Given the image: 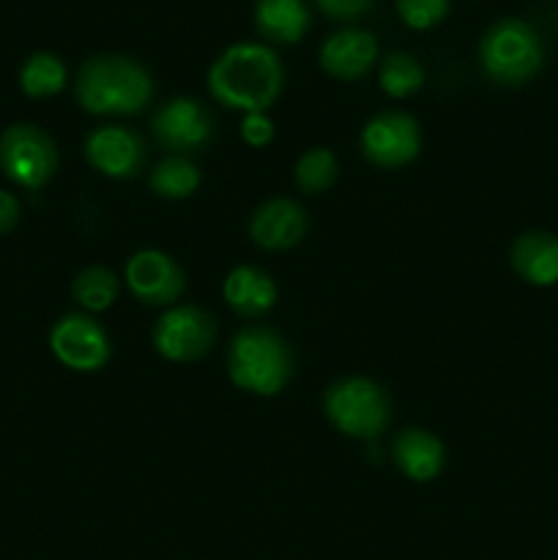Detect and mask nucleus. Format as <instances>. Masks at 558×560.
<instances>
[{
  "instance_id": "obj_22",
  "label": "nucleus",
  "mask_w": 558,
  "mask_h": 560,
  "mask_svg": "<svg viewBox=\"0 0 558 560\" xmlns=\"http://www.w3.org/2000/svg\"><path fill=\"white\" fill-rule=\"evenodd\" d=\"M425 85V69L408 52H388L381 63V88L392 98L414 96Z\"/></svg>"
},
{
  "instance_id": "obj_23",
  "label": "nucleus",
  "mask_w": 558,
  "mask_h": 560,
  "mask_svg": "<svg viewBox=\"0 0 558 560\" xmlns=\"http://www.w3.org/2000/svg\"><path fill=\"white\" fill-rule=\"evenodd\" d=\"M339 162L328 148H312L295 162V186L304 195H321L337 180Z\"/></svg>"
},
{
  "instance_id": "obj_17",
  "label": "nucleus",
  "mask_w": 558,
  "mask_h": 560,
  "mask_svg": "<svg viewBox=\"0 0 558 560\" xmlns=\"http://www.w3.org/2000/svg\"><path fill=\"white\" fill-rule=\"evenodd\" d=\"M222 293L230 310H235L244 317H260L268 310H274L279 290L263 268L239 266L224 277Z\"/></svg>"
},
{
  "instance_id": "obj_6",
  "label": "nucleus",
  "mask_w": 558,
  "mask_h": 560,
  "mask_svg": "<svg viewBox=\"0 0 558 560\" xmlns=\"http://www.w3.org/2000/svg\"><path fill=\"white\" fill-rule=\"evenodd\" d=\"M58 148L53 137L31 124H14L0 135V167L22 189H42L58 173Z\"/></svg>"
},
{
  "instance_id": "obj_5",
  "label": "nucleus",
  "mask_w": 558,
  "mask_h": 560,
  "mask_svg": "<svg viewBox=\"0 0 558 560\" xmlns=\"http://www.w3.org/2000/svg\"><path fill=\"white\" fill-rule=\"evenodd\" d=\"M323 410L342 435L356 441H375L392 421V402L370 377H342L328 386Z\"/></svg>"
},
{
  "instance_id": "obj_19",
  "label": "nucleus",
  "mask_w": 558,
  "mask_h": 560,
  "mask_svg": "<svg viewBox=\"0 0 558 560\" xmlns=\"http://www.w3.org/2000/svg\"><path fill=\"white\" fill-rule=\"evenodd\" d=\"M148 184H151L153 195L164 197V200H186L200 186V170L186 156H167L151 170Z\"/></svg>"
},
{
  "instance_id": "obj_20",
  "label": "nucleus",
  "mask_w": 558,
  "mask_h": 560,
  "mask_svg": "<svg viewBox=\"0 0 558 560\" xmlns=\"http://www.w3.org/2000/svg\"><path fill=\"white\" fill-rule=\"evenodd\" d=\"M20 88L31 98H49L66 88V66L53 52H33L20 69Z\"/></svg>"
},
{
  "instance_id": "obj_7",
  "label": "nucleus",
  "mask_w": 558,
  "mask_h": 560,
  "mask_svg": "<svg viewBox=\"0 0 558 560\" xmlns=\"http://www.w3.org/2000/svg\"><path fill=\"white\" fill-rule=\"evenodd\" d=\"M151 339L162 359L186 364V361L202 359L213 348L217 320L211 312L197 304L170 306L153 326Z\"/></svg>"
},
{
  "instance_id": "obj_15",
  "label": "nucleus",
  "mask_w": 558,
  "mask_h": 560,
  "mask_svg": "<svg viewBox=\"0 0 558 560\" xmlns=\"http://www.w3.org/2000/svg\"><path fill=\"white\" fill-rule=\"evenodd\" d=\"M392 457L399 474L410 481H432L443 470L446 448L432 432L403 430L392 443Z\"/></svg>"
},
{
  "instance_id": "obj_24",
  "label": "nucleus",
  "mask_w": 558,
  "mask_h": 560,
  "mask_svg": "<svg viewBox=\"0 0 558 560\" xmlns=\"http://www.w3.org/2000/svg\"><path fill=\"white\" fill-rule=\"evenodd\" d=\"M397 14L410 31H430L449 14V0H397Z\"/></svg>"
},
{
  "instance_id": "obj_4",
  "label": "nucleus",
  "mask_w": 558,
  "mask_h": 560,
  "mask_svg": "<svg viewBox=\"0 0 558 560\" xmlns=\"http://www.w3.org/2000/svg\"><path fill=\"white\" fill-rule=\"evenodd\" d=\"M479 60L485 74L496 85L520 88L539 74L545 52H542L539 36L528 22L498 20L481 36Z\"/></svg>"
},
{
  "instance_id": "obj_11",
  "label": "nucleus",
  "mask_w": 558,
  "mask_h": 560,
  "mask_svg": "<svg viewBox=\"0 0 558 560\" xmlns=\"http://www.w3.org/2000/svg\"><path fill=\"white\" fill-rule=\"evenodd\" d=\"M126 288L148 306H170L181 299L186 277L178 262L159 249H142L126 262Z\"/></svg>"
},
{
  "instance_id": "obj_16",
  "label": "nucleus",
  "mask_w": 558,
  "mask_h": 560,
  "mask_svg": "<svg viewBox=\"0 0 558 560\" xmlns=\"http://www.w3.org/2000/svg\"><path fill=\"white\" fill-rule=\"evenodd\" d=\"M512 268L518 277H523L536 288H550L558 282V235L534 230V233L520 235L512 244Z\"/></svg>"
},
{
  "instance_id": "obj_26",
  "label": "nucleus",
  "mask_w": 558,
  "mask_h": 560,
  "mask_svg": "<svg viewBox=\"0 0 558 560\" xmlns=\"http://www.w3.org/2000/svg\"><path fill=\"white\" fill-rule=\"evenodd\" d=\"M315 3L332 20H359L375 5V0H315Z\"/></svg>"
},
{
  "instance_id": "obj_2",
  "label": "nucleus",
  "mask_w": 558,
  "mask_h": 560,
  "mask_svg": "<svg viewBox=\"0 0 558 560\" xmlns=\"http://www.w3.org/2000/svg\"><path fill=\"white\" fill-rule=\"evenodd\" d=\"M77 102L91 115H137L153 96V77L126 55H96L80 66Z\"/></svg>"
},
{
  "instance_id": "obj_21",
  "label": "nucleus",
  "mask_w": 558,
  "mask_h": 560,
  "mask_svg": "<svg viewBox=\"0 0 558 560\" xmlns=\"http://www.w3.org/2000/svg\"><path fill=\"white\" fill-rule=\"evenodd\" d=\"M120 282L109 268L91 266L80 271L71 284V295L85 312H104L118 301Z\"/></svg>"
},
{
  "instance_id": "obj_14",
  "label": "nucleus",
  "mask_w": 558,
  "mask_h": 560,
  "mask_svg": "<svg viewBox=\"0 0 558 560\" xmlns=\"http://www.w3.org/2000/svg\"><path fill=\"white\" fill-rule=\"evenodd\" d=\"M317 60L334 80H361L377 60V38L361 27H345L321 44Z\"/></svg>"
},
{
  "instance_id": "obj_18",
  "label": "nucleus",
  "mask_w": 558,
  "mask_h": 560,
  "mask_svg": "<svg viewBox=\"0 0 558 560\" xmlns=\"http://www.w3.org/2000/svg\"><path fill=\"white\" fill-rule=\"evenodd\" d=\"M310 9L304 0H257L255 27L274 44H295L310 31Z\"/></svg>"
},
{
  "instance_id": "obj_27",
  "label": "nucleus",
  "mask_w": 558,
  "mask_h": 560,
  "mask_svg": "<svg viewBox=\"0 0 558 560\" xmlns=\"http://www.w3.org/2000/svg\"><path fill=\"white\" fill-rule=\"evenodd\" d=\"M20 213H22L20 200H16L11 191L0 189V235L11 233V230L20 224Z\"/></svg>"
},
{
  "instance_id": "obj_13",
  "label": "nucleus",
  "mask_w": 558,
  "mask_h": 560,
  "mask_svg": "<svg viewBox=\"0 0 558 560\" xmlns=\"http://www.w3.org/2000/svg\"><path fill=\"white\" fill-rule=\"evenodd\" d=\"M306 228H310L306 211L301 208V202L288 200V197L263 202L249 219L252 241L266 252L293 249L304 241Z\"/></svg>"
},
{
  "instance_id": "obj_9",
  "label": "nucleus",
  "mask_w": 558,
  "mask_h": 560,
  "mask_svg": "<svg viewBox=\"0 0 558 560\" xmlns=\"http://www.w3.org/2000/svg\"><path fill=\"white\" fill-rule=\"evenodd\" d=\"M49 350L69 370L96 372L109 359V337L85 312H71L49 331Z\"/></svg>"
},
{
  "instance_id": "obj_12",
  "label": "nucleus",
  "mask_w": 558,
  "mask_h": 560,
  "mask_svg": "<svg viewBox=\"0 0 558 560\" xmlns=\"http://www.w3.org/2000/svg\"><path fill=\"white\" fill-rule=\"evenodd\" d=\"M85 156L93 170L107 178H135L142 173L148 159L146 140L124 126H102L85 140Z\"/></svg>"
},
{
  "instance_id": "obj_3",
  "label": "nucleus",
  "mask_w": 558,
  "mask_h": 560,
  "mask_svg": "<svg viewBox=\"0 0 558 560\" xmlns=\"http://www.w3.org/2000/svg\"><path fill=\"white\" fill-rule=\"evenodd\" d=\"M228 375L241 392L274 397L293 375V353L271 328H244L230 342Z\"/></svg>"
},
{
  "instance_id": "obj_8",
  "label": "nucleus",
  "mask_w": 558,
  "mask_h": 560,
  "mask_svg": "<svg viewBox=\"0 0 558 560\" xmlns=\"http://www.w3.org/2000/svg\"><path fill=\"white\" fill-rule=\"evenodd\" d=\"M421 151L419 120L399 109L375 115L361 129V153L377 167H403Z\"/></svg>"
},
{
  "instance_id": "obj_25",
  "label": "nucleus",
  "mask_w": 558,
  "mask_h": 560,
  "mask_svg": "<svg viewBox=\"0 0 558 560\" xmlns=\"http://www.w3.org/2000/svg\"><path fill=\"white\" fill-rule=\"evenodd\" d=\"M241 137L246 145L266 148L274 140V120L266 113H246L241 120Z\"/></svg>"
},
{
  "instance_id": "obj_1",
  "label": "nucleus",
  "mask_w": 558,
  "mask_h": 560,
  "mask_svg": "<svg viewBox=\"0 0 558 560\" xmlns=\"http://www.w3.org/2000/svg\"><path fill=\"white\" fill-rule=\"evenodd\" d=\"M284 69L271 47L241 42L224 49L208 69V91L222 107L241 113H266L279 98Z\"/></svg>"
},
{
  "instance_id": "obj_10",
  "label": "nucleus",
  "mask_w": 558,
  "mask_h": 560,
  "mask_svg": "<svg viewBox=\"0 0 558 560\" xmlns=\"http://www.w3.org/2000/svg\"><path fill=\"white\" fill-rule=\"evenodd\" d=\"M151 131L159 145L181 156V153L200 151L211 142L213 118L197 98L178 96L159 107L151 120Z\"/></svg>"
}]
</instances>
